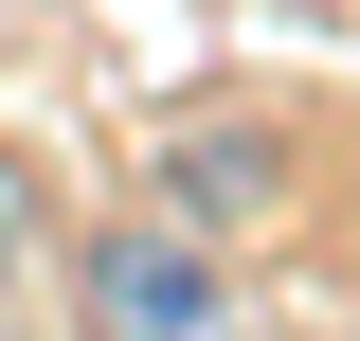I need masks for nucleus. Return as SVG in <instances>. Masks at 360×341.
<instances>
[{"instance_id": "f257e3e1", "label": "nucleus", "mask_w": 360, "mask_h": 341, "mask_svg": "<svg viewBox=\"0 0 360 341\" xmlns=\"http://www.w3.org/2000/svg\"><path fill=\"white\" fill-rule=\"evenodd\" d=\"M90 341H252V323H234L217 234H180V215H127V234H90Z\"/></svg>"}, {"instance_id": "f03ea898", "label": "nucleus", "mask_w": 360, "mask_h": 341, "mask_svg": "<svg viewBox=\"0 0 360 341\" xmlns=\"http://www.w3.org/2000/svg\"><path fill=\"white\" fill-rule=\"evenodd\" d=\"M37 269V198H18V162H0V288Z\"/></svg>"}]
</instances>
